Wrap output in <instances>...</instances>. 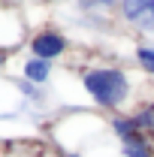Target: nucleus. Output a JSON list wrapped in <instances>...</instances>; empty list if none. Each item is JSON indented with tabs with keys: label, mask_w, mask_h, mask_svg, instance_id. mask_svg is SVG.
<instances>
[{
	"label": "nucleus",
	"mask_w": 154,
	"mask_h": 157,
	"mask_svg": "<svg viewBox=\"0 0 154 157\" xmlns=\"http://www.w3.org/2000/svg\"><path fill=\"white\" fill-rule=\"evenodd\" d=\"M118 142H121L124 157H154V148H151V142H148V136H145L142 130H136V133H130V136L118 139Z\"/></svg>",
	"instance_id": "3"
},
{
	"label": "nucleus",
	"mask_w": 154,
	"mask_h": 157,
	"mask_svg": "<svg viewBox=\"0 0 154 157\" xmlns=\"http://www.w3.org/2000/svg\"><path fill=\"white\" fill-rule=\"evenodd\" d=\"M21 76L30 85H45L52 78V63L48 60H39V58H27L21 63Z\"/></svg>",
	"instance_id": "4"
},
{
	"label": "nucleus",
	"mask_w": 154,
	"mask_h": 157,
	"mask_svg": "<svg viewBox=\"0 0 154 157\" xmlns=\"http://www.w3.org/2000/svg\"><path fill=\"white\" fill-rule=\"evenodd\" d=\"M136 63H139L142 73L154 76V45H139L136 48Z\"/></svg>",
	"instance_id": "5"
},
{
	"label": "nucleus",
	"mask_w": 154,
	"mask_h": 157,
	"mask_svg": "<svg viewBox=\"0 0 154 157\" xmlns=\"http://www.w3.org/2000/svg\"><path fill=\"white\" fill-rule=\"evenodd\" d=\"M27 48H30V58H39V60H58L67 55V48H70V39L64 36L60 30H52V27H45V30H37L33 36L27 39Z\"/></svg>",
	"instance_id": "2"
},
{
	"label": "nucleus",
	"mask_w": 154,
	"mask_h": 157,
	"mask_svg": "<svg viewBox=\"0 0 154 157\" xmlns=\"http://www.w3.org/2000/svg\"><path fill=\"white\" fill-rule=\"evenodd\" d=\"M142 27H148V30H154V3H151V12H148V18L142 21Z\"/></svg>",
	"instance_id": "7"
},
{
	"label": "nucleus",
	"mask_w": 154,
	"mask_h": 157,
	"mask_svg": "<svg viewBox=\"0 0 154 157\" xmlns=\"http://www.w3.org/2000/svg\"><path fill=\"white\" fill-rule=\"evenodd\" d=\"M133 118H136V127L145 133V130H154V103H148V106H139L133 112Z\"/></svg>",
	"instance_id": "6"
},
{
	"label": "nucleus",
	"mask_w": 154,
	"mask_h": 157,
	"mask_svg": "<svg viewBox=\"0 0 154 157\" xmlns=\"http://www.w3.org/2000/svg\"><path fill=\"white\" fill-rule=\"evenodd\" d=\"M82 88L100 109H109L115 115L133 97V82L121 67H91V70H85L82 73Z\"/></svg>",
	"instance_id": "1"
}]
</instances>
